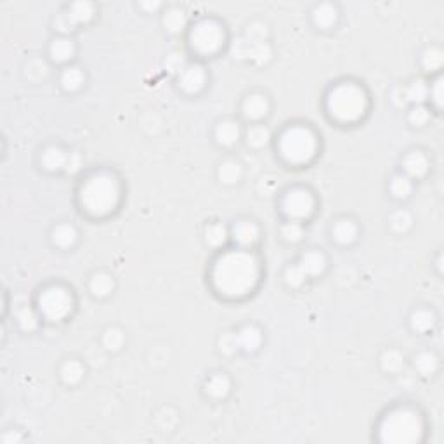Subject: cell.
Masks as SVG:
<instances>
[{
    "label": "cell",
    "instance_id": "8d00e7d4",
    "mask_svg": "<svg viewBox=\"0 0 444 444\" xmlns=\"http://www.w3.org/2000/svg\"><path fill=\"white\" fill-rule=\"evenodd\" d=\"M420 63H422V68L427 71V73H437L444 64L443 49L436 47V45L427 47L426 51L422 52V60H420Z\"/></svg>",
    "mask_w": 444,
    "mask_h": 444
},
{
    "label": "cell",
    "instance_id": "d4e9b609",
    "mask_svg": "<svg viewBox=\"0 0 444 444\" xmlns=\"http://www.w3.org/2000/svg\"><path fill=\"white\" fill-rule=\"evenodd\" d=\"M113 290H115V278L110 273L97 271L89 278V292L96 299H106L113 293Z\"/></svg>",
    "mask_w": 444,
    "mask_h": 444
},
{
    "label": "cell",
    "instance_id": "484cf974",
    "mask_svg": "<svg viewBox=\"0 0 444 444\" xmlns=\"http://www.w3.org/2000/svg\"><path fill=\"white\" fill-rule=\"evenodd\" d=\"M64 12L70 18L71 25L78 28V26L92 21L94 16H96V5L92 2H73V4L68 5Z\"/></svg>",
    "mask_w": 444,
    "mask_h": 444
},
{
    "label": "cell",
    "instance_id": "b9f144b4",
    "mask_svg": "<svg viewBox=\"0 0 444 444\" xmlns=\"http://www.w3.org/2000/svg\"><path fill=\"white\" fill-rule=\"evenodd\" d=\"M283 278H285V283L290 286V288H300L304 283L308 282V276L304 274V271L300 269V266L297 262L286 266Z\"/></svg>",
    "mask_w": 444,
    "mask_h": 444
},
{
    "label": "cell",
    "instance_id": "e0dca14e",
    "mask_svg": "<svg viewBox=\"0 0 444 444\" xmlns=\"http://www.w3.org/2000/svg\"><path fill=\"white\" fill-rule=\"evenodd\" d=\"M297 264L300 266V269L304 271V274L308 276V280L311 278H319L328 267V260H326L325 254L319 250H308L299 257Z\"/></svg>",
    "mask_w": 444,
    "mask_h": 444
},
{
    "label": "cell",
    "instance_id": "3957f363",
    "mask_svg": "<svg viewBox=\"0 0 444 444\" xmlns=\"http://www.w3.org/2000/svg\"><path fill=\"white\" fill-rule=\"evenodd\" d=\"M426 436V419L415 406L397 404L378 420L377 441L384 444H419Z\"/></svg>",
    "mask_w": 444,
    "mask_h": 444
},
{
    "label": "cell",
    "instance_id": "ffe728a7",
    "mask_svg": "<svg viewBox=\"0 0 444 444\" xmlns=\"http://www.w3.org/2000/svg\"><path fill=\"white\" fill-rule=\"evenodd\" d=\"M51 241L60 250H70L77 245L78 231L70 222H60L51 230Z\"/></svg>",
    "mask_w": 444,
    "mask_h": 444
},
{
    "label": "cell",
    "instance_id": "7bdbcfd3",
    "mask_svg": "<svg viewBox=\"0 0 444 444\" xmlns=\"http://www.w3.org/2000/svg\"><path fill=\"white\" fill-rule=\"evenodd\" d=\"M219 351L226 356H233V354H236V352H240V347H238L236 332L222 333L221 338H219Z\"/></svg>",
    "mask_w": 444,
    "mask_h": 444
},
{
    "label": "cell",
    "instance_id": "bcb514c9",
    "mask_svg": "<svg viewBox=\"0 0 444 444\" xmlns=\"http://www.w3.org/2000/svg\"><path fill=\"white\" fill-rule=\"evenodd\" d=\"M21 441H25V436H23L21 430L16 429L4 430V434L0 436V443L2 444H19Z\"/></svg>",
    "mask_w": 444,
    "mask_h": 444
},
{
    "label": "cell",
    "instance_id": "d590c367",
    "mask_svg": "<svg viewBox=\"0 0 444 444\" xmlns=\"http://www.w3.org/2000/svg\"><path fill=\"white\" fill-rule=\"evenodd\" d=\"M101 344L106 349L108 352H119L122 351L123 345H125V333H123L122 328L119 326H110L103 332V337H101Z\"/></svg>",
    "mask_w": 444,
    "mask_h": 444
},
{
    "label": "cell",
    "instance_id": "f1b7e54d",
    "mask_svg": "<svg viewBox=\"0 0 444 444\" xmlns=\"http://www.w3.org/2000/svg\"><path fill=\"white\" fill-rule=\"evenodd\" d=\"M378 363H380V368L384 373L396 375L403 370L406 361H404V354L399 351V349L388 347V349H384V351H382Z\"/></svg>",
    "mask_w": 444,
    "mask_h": 444
},
{
    "label": "cell",
    "instance_id": "681fc988",
    "mask_svg": "<svg viewBox=\"0 0 444 444\" xmlns=\"http://www.w3.org/2000/svg\"><path fill=\"white\" fill-rule=\"evenodd\" d=\"M160 8H162V4H160V2H141V4H139V9H143L146 14L156 12Z\"/></svg>",
    "mask_w": 444,
    "mask_h": 444
},
{
    "label": "cell",
    "instance_id": "5b68a950",
    "mask_svg": "<svg viewBox=\"0 0 444 444\" xmlns=\"http://www.w3.org/2000/svg\"><path fill=\"white\" fill-rule=\"evenodd\" d=\"M278 155L283 162L293 166L309 165L318 156L319 139L318 134L309 125L293 123L283 129L278 137Z\"/></svg>",
    "mask_w": 444,
    "mask_h": 444
},
{
    "label": "cell",
    "instance_id": "f546056e",
    "mask_svg": "<svg viewBox=\"0 0 444 444\" xmlns=\"http://www.w3.org/2000/svg\"><path fill=\"white\" fill-rule=\"evenodd\" d=\"M243 177V165L238 160L227 158L221 162L217 169V179L226 186H233L241 181Z\"/></svg>",
    "mask_w": 444,
    "mask_h": 444
},
{
    "label": "cell",
    "instance_id": "9a60e30c",
    "mask_svg": "<svg viewBox=\"0 0 444 444\" xmlns=\"http://www.w3.org/2000/svg\"><path fill=\"white\" fill-rule=\"evenodd\" d=\"M47 52L51 61H54L58 64H66L68 66V63L75 58L77 47H75V42L70 37L58 35V37H54L51 40Z\"/></svg>",
    "mask_w": 444,
    "mask_h": 444
},
{
    "label": "cell",
    "instance_id": "ee69618b",
    "mask_svg": "<svg viewBox=\"0 0 444 444\" xmlns=\"http://www.w3.org/2000/svg\"><path fill=\"white\" fill-rule=\"evenodd\" d=\"M186 60L182 52H171V54L165 58V68L171 71L172 75H179L186 68Z\"/></svg>",
    "mask_w": 444,
    "mask_h": 444
},
{
    "label": "cell",
    "instance_id": "7c38bea8",
    "mask_svg": "<svg viewBox=\"0 0 444 444\" xmlns=\"http://www.w3.org/2000/svg\"><path fill=\"white\" fill-rule=\"evenodd\" d=\"M401 169H403V174L408 175L411 181H415V179H422L426 177L427 172L430 171V160L423 151H420V149H413V151L406 153V155L403 156Z\"/></svg>",
    "mask_w": 444,
    "mask_h": 444
},
{
    "label": "cell",
    "instance_id": "4316f807",
    "mask_svg": "<svg viewBox=\"0 0 444 444\" xmlns=\"http://www.w3.org/2000/svg\"><path fill=\"white\" fill-rule=\"evenodd\" d=\"M204 240L207 243V247L210 248L226 247V243L230 241V227L219 221L210 222V224L205 226Z\"/></svg>",
    "mask_w": 444,
    "mask_h": 444
},
{
    "label": "cell",
    "instance_id": "52a82bcc",
    "mask_svg": "<svg viewBox=\"0 0 444 444\" xmlns=\"http://www.w3.org/2000/svg\"><path fill=\"white\" fill-rule=\"evenodd\" d=\"M226 28L217 19H200V21H197L189 28L188 44L191 47V51L197 52L198 56L208 58V56L217 54L226 45Z\"/></svg>",
    "mask_w": 444,
    "mask_h": 444
},
{
    "label": "cell",
    "instance_id": "d6986e66",
    "mask_svg": "<svg viewBox=\"0 0 444 444\" xmlns=\"http://www.w3.org/2000/svg\"><path fill=\"white\" fill-rule=\"evenodd\" d=\"M204 393L214 401L226 399L231 393V378L222 371L208 375L204 384Z\"/></svg>",
    "mask_w": 444,
    "mask_h": 444
},
{
    "label": "cell",
    "instance_id": "30bf717a",
    "mask_svg": "<svg viewBox=\"0 0 444 444\" xmlns=\"http://www.w3.org/2000/svg\"><path fill=\"white\" fill-rule=\"evenodd\" d=\"M230 240H233L238 248L252 250L260 240V230L257 222L250 221V219H240V221L233 222V226L230 227Z\"/></svg>",
    "mask_w": 444,
    "mask_h": 444
},
{
    "label": "cell",
    "instance_id": "1f68e13d",
    "mask_svg": "<svg viewBox=\"0 0 444 444\" xmlns=\"http://www.w3.org/2000/svg\"><path fill=\"white\" fill-rule=\"evenodd\" d=\"M413 368L420 377H432L439 370V358L432 351H422L413 358Z\"/></svg>",
    "mask_w": 444,
    "mask_h": 444
},
{
    "label": "cell",
    "instance_id": "8992f818",
    "mask_svg": "<svg viewBox=\"0 0 444 444\" xmlns=\"http://www.w3.org/2000/svg\"><path fill=\"white\" fill-rule=\"evenodd\" d=\"M75 306H77V300H75L73 292L60 283L44 286L37 295V309L42 319L52 325H60L71 318Z\"/></svg>",
    "mask_w": 444,
    "mask_h": 444
},
{
    "label": "cell",
    "instance_id": "ac0fdd59",
    "mask_svg": "<svg viewBox=\"0 0 444 444\" xmlns=\"http://www.w3.org/2000/svg\"><path fill=\"white\" fill-rule=\"evenodd\" d=\"M359 236V227L352 219L342 217L333 222L332 238L333 241L341 247H349L354 243Z\"/></svg>",
    "mask_w": 444,
    "mask_h": 444
},
{
    "label": "cell",
    "instance_id": "d6a6232c",
    "mask_svg": "<svg viewBox=\"0 0 444 444\" xmlns=\"http://www.w3.org/2000/svg\"><path fill=\"white\" fill-rule=\"evenodd\" d=\"M162 25L169 34H181L186 26H188V14L179 8L166 9L162 16Z\"/></svg>",
    "mask_w": 444,
    "mask_h": 444
},
{
    "label": "cell",
    "instance_id": "7a4b0ae2",
    "mask_svg": "<svg viewBox=\"0 0 444 444\" xmlns=\"http://www.w3.org/2000/svg\"><path fill=\"white\" fill-rule=\"evenodd\" d=\"M77 201L90 217H108L120 207L122 182L110 171L92 172L78 186Z\"/></svg>",
    "mask_w": 444,
    "mask_h": 444
},
{
    "label": "cell",
    "instance_id": "44dd1931",
    "mask_svg": "<svg viewBox=\"0 0 444 444\" xmlns=\"http://www.w3.org/2000/svg\"><path fill=\"white\" fill-rule=\"evenodd\" d=\"M86 71L77 66V64H68L60 73V87L68 94L78 92L82 87L86 86Z\"/></svg>",
    "mask_w": 444,
    "mask_h": 444
},
{
    "label": "cell",
    "instance_id": "ab89813d",
    "mask_svg": "<svg viewBox=\"0 0 444 444\" xmlns=\"http://www.w3.org/2000/svg\"><path fill=\"white\" fill-rule=\"evenodd\" d=\"M243 37L248 38L250 42H267V38H269V26L264 21L248 23Z\"/></svg>",
    "mask_w": 444,
    "mask_h": 444
},
{
    "label": "cell",
    "instance_id": "83f0119b",
    "mask_svg": "<svg viewBox=\"0 0 444 444\" xmlns=\"http://www.w3.org/2000/svg\"><path fill=\"white\" fill-rule=\"evenodd\" d=\"M273 139V134H271L269 127L264 125L262 122L259 123H252V125H248V129L245 130V141L250 148H266L267 145Z\"/></svg>",
    "mask_w": 444,
    "mask_h": 444
},
{
    "label": "cell",
    "instance_id": "ba28073f",
    "mask_svg": "<svg viewBox=\"0 0 444 444\" xmlns=\"http://www.w3.org/2000/svg\"><path fill=\"white\" fill-rule=\"evenodd\" d=\"M283 215L288 221L304 222L314 215L316 212V198L308 188L302 186H293L283 193L282 201H280Z\"/></svg>",
    "mask_w": 444,
    "mask_h": 444
},
{
    "label": "cell",
    "instance_id": "cb8c5ba5",
    "mask_svg": "<svg viewBox=\"0 0 444 444\" xmlns=\"http://www.w3.org/2000/svg\"><path fill=\"white\" fill-rule=\"evenodd\" d=\"M87 373L86 365L82 363L80 359H66L60 368V378L64 385L68 387H75L84 380Z\"/></svg>",
    "mask_w": 444,
    "mask_h": 444
},
{
    "label": "cell",
    "instance_id": "8fae6325",
    "mask_svg": "<svg viewBox=\"0 0 444 444\" xmlns=\"http://www.w3.org/2000/svg\"><path fill=\"white\" fill-rule=\"evenodd\" d=\"M271 103L269 97L262 92H250L245 96L241 103V115L252 123H259L269 115Z\"/></svg>",
    "mask_w": 444,
    "mask_h": 444
},
{
    "label": "cell",
    "instance_id": "f6af8a7d",
    "mask_svg": "<svg viewBox=\"0 0 444 444\" xmlns=\"http://www.w3.org/2000/svg\"><path fill=\"white\" fill-rule=\"evenodd\" d=\"M443 77H437L436 80L429 86V99L432 101L434 108L436 110H441L443 108Z\"/></svg>",
    "mask_w": 444,
    "mask_h": 444
},
{
    "label": "cell",
    "instance_id": "4dcf8cb0",
    "mask_svg": "<svg viewBox=\"0 0 444 444\" xmlns=\"http://www.w3.org/2000/svg\"><path fill=\"white\" fill-rule=\"evenodd\" d=\"M40 312L37 308H30V306H23L16 311V323H18L19 330L25 333H34L40 328Z\"/></svg>",
    "mask_w": 444,
    "mask_h": 444
},
{
    "label": "cell",
    "instance_id": "7402d4cb",
    "mask_svg": "<svg viewBox=\"0 0 444 444\" xmlns=\"http://www.w3.org/2000/svg\"><path fill=\"white\" fill-rule=\"evenodd\" d=\"M437 325V316L432 309L419 308L415 309L410 316V328L419 335H427Z\"/></svg>",
    "mask_w": 444,
    "mask_h": 444
},
{
    "label": "cell",
    "instance_id": "e575fe53",
    "mask_svg": "<svg viewBox=\"0 0 444 444\" xmlns=\"http://www.w3.org/2000/svg\"><path fill=\"white\" fill-rule=\"evenodd\" d=\"M404 94H406L408 104H426V101L429 99V84L420 78L411 80L406 87H404Z\"/></svg>",
    "mask_w": 444,
    "mask_h": 444
},
{
    "label": "cell",
    "instance_id": "c3c4849f",
    "mask_svg": "<svg viewBox=\"0 0 444 444\" xmlns=\"http://www.w3.org/2000/svg\"><path fill=\"white\" fill-rule=\"evenodd\" d=\"M80 165H82L80 155H78V153H70V162H68L66 172L73 174V172H77L78 169H80Z\"/></svg>",
    "mask_w": 444,
    "mask_h": 444
},
{
    "label": "cell",
    "instance_id": "60d3db41",
    "mask_svg": "<svg viewBox=\"0 0 444 444\" xmlns=\"http://www.w3.org/2000/svg\"><path fill=\"white\" fill-rule=\"evenodd\" d=\"M280 234H282V238L286 243H299L304 238L302 222L286 221L282 226V230H280Z\"/></svg>",
    "mask_w": 444,
    "mask_h": 444
},
{
    "label": "cell",
    "instance_id": "2e32d148",
    "mask_svg": "<svg viewBox=\"0 0 444 444\" xmlns=\"http://www.w3.org/2000/svg\"><path fill=\"white\" fill-rule=\"evenodd\" d=\"M238 337V347L241 352L247 354H254L259 351L264 344V333L259 326L256 325H243L236 332Z\"/></svg>",
    "mask_w": 444,
    "mask_h": 444
},
{
    "label": "cell",
    "instance_id": "277c9868",
    "mask_svg": "<svg viewBox=\"0 0 444 444\" xmlns=\"http://www.w3.org/2000/svg\"><path fill=\"white\" fill-rule=\"evenodd\" d=\"M326 115L341 125L358 123L370 111V96L361 84L352 80L337 82L325 96Z\"/></svg>",
    "mask_w": 444,
    "mask_h": 444
},
{
    "label": "cell",
    "instance_id": "836d02e7",
    "mask_svg": "<svg viewBox=\"0 0 444 444\" xmlns=\"http://www.w3.org/2000/svg\"><path fill=\"white\" fill-rule=\"evenodd\" d=\"M388 193L396 200H406L413 193V181L408 175H404L403 172H397L388 181Z\"/></svg>",
    "mask_w": 444,
    "mask_h": 444
},
{
    "label": "cell",
    "instance_id": "4fadbf2b",
    "mask_svg": "<svg viewBox=\"0 0 444 444\" xmlns=\"http://www.w3.org/2000/svg\"><path fill=\"white\" fill-rule=\"evenodd\" d=\"M70 151L58 145L45 146L40 153V165L45 172H66Z\"/></svg>",
    "mask_w": 444,
    "mask_h": 444
},
{
    "label": "cell",
    "instance_id": "5bb4252c",
    "mask_svg": "<svg viewBox=\"0 0 444 444\" xmlns=\"http://www.w3.org/2000/svg\"><path fill=\"white\" fill-rule=\"evenodd\" d=\"M214 139L222 148H233L241 139V127L236 120H219L214 127Z\"/></svg>",
    "mask_w": 444,
    "mask_h": 444
},
{
    "label": "cell",
    "instance_id": "74e56055",
    "mask_svg": "<svg viewBox=\"0 0 444 444\" xmlns=\"http://www.w3.org/2000/svg\"><path fill=\"white\" fill-rule=\"evenodd\" d=\"M388 226H391V230H393L394 233L406 234L408 231L413 227V217H411V214L408 210L399 208V210L391 214V217H388Z\"/></svg>",
    "mask_w": 444,
    "mask_h": 444
},
{
    "label": "cell",
    "instance_id": "f35d334b",
    "mask_svg": "<svg viewBox=\"0 0 444 444\" xmlns=\"http://www.w3.org/2000/svg\"><path fill=\"white\" fill-rule=\"evenodd\" d=\"M430 120H432V111L426 104H413L408 110V122H410V125L417 127V129L426 127Z\"/></svg>",
    "mask_w": 444,
    "mask_h": 444
},
{
    "label": "cell",
    "instance_id": "7dc6e473",
    "mask_svg": "<svg viewBox=\"0 0 444 444\" xmlns=\"http://www.w3.org/2000/svg\"><path fill=\"white\" fill-rule=\"evenodd\" d=\"M391 103H393L396 108L408 106L406 94H404V87H396V89L391 92Z\"/></svg>",
    "mask_w": 444,
    "mask_h": 444
},
{
    "label": "cell",
    "instance_id": "603a6c76",
    "mask_svg": "<svg viewBox=\"0 0 444 444\" xmlns=\"http://www.w3.org/2000/svg\"><path fill=\"white\" fill-rule=\"evenodd\" d=\"M338 21V9L335 4L330 2H323L312 9V23L319 30H330L337 25Z\"/></svg>",
    "mask_w": 444,
    "mask_h": 444
},
{
    "label": "cell",
    "instance_id": "9c48e42d",
    "mask_svg": "<svg viewBox=\"0 0 444 444\" xmlns=\"http://www.w3.org/2000/svg\"><path fill=\"white\" fill-rule=\"evenodd\" d=\"M207 70L200 63H188L177 75V86L186 96H198L207 87Z\"/></svg>",
    "mask_w": 444,
    "mask_h": 444
},
{
    "label": "cell",
    "instance_id": "6da1fadb",
    "mask_svg": "<svg viewBox=\"0 0 444 444\" xmlns=\"http://www.w3.org/2000/svg\"><path fill=\"white\" fill-rule=\"evenodd\" d=\"M262 278V264L254 250L231 248L214 259L210 267L212 290L227 300H240L257 290Z\"/></svg>",
    "mask_w": 444,
    "mask_h": 444
}]
</instances>
